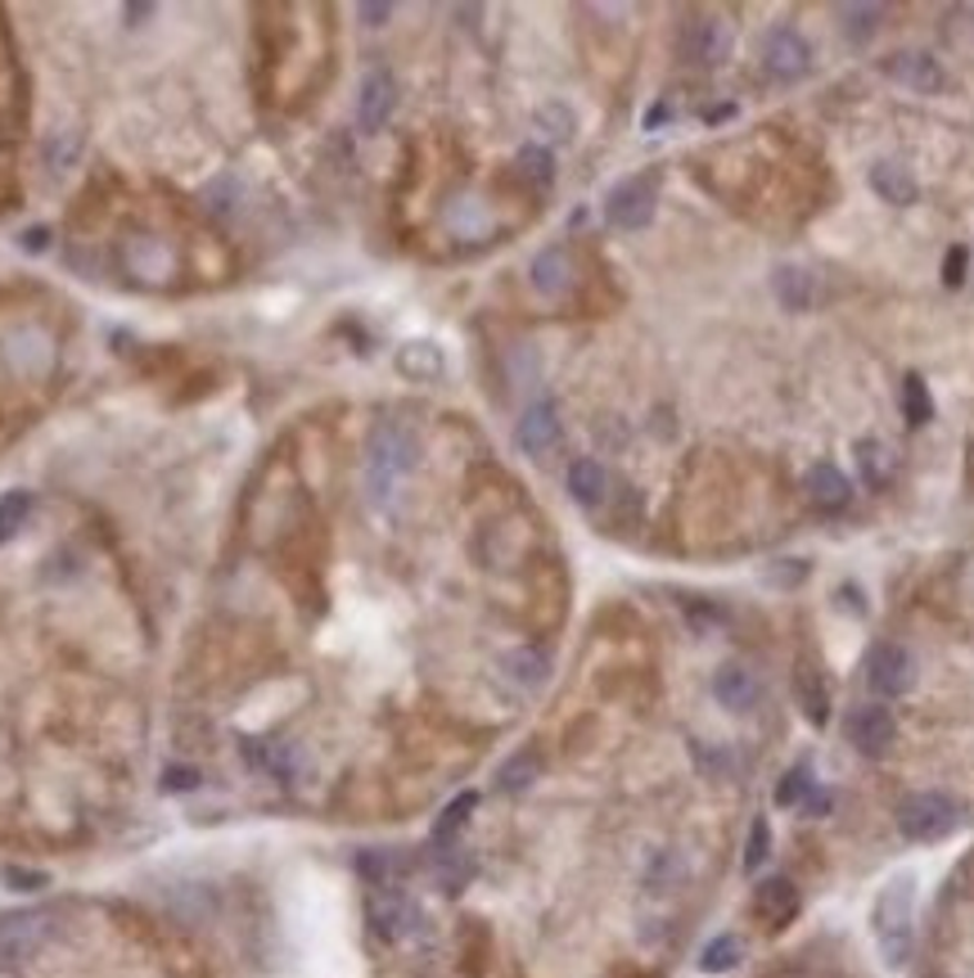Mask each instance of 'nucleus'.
I'll return each mask as SVG.
<instances>
[{
	"label": "nucleus",
	"mask_w": 974,
	"mask_h": 978,
	"mask_svg": "<svg viewBox=\"0 0 974 978\" xmlns=\"http://www.w3.org/2000/svg\"><path fill=\"white\" fill-rule=\"evenodd\" d=\"M912 901H916V879L912 875L889 879L875 897L871 925H875V943H880V956H884L889 969H902L912 956Z\"/></svg>",
	"instance_id": "f257e3e1"
},
{
	"label": "nucleus",
	"mask_w": 974,
	"mask_h": 978,
	"mask_svg": "<svg viewBox=\"0 0 974 978\" xmlns=\"http://www.w3.org/2000/svg\"><path fill=\"white\" fill-rule=\"evenodd\" d=\"M415 456H420V447H415V438L402 429V425H379L371 434V451H366V478H371V497L384 501L397 478L415 469Z\"/></svg>",
	"instance_id": "f03ea898"
},
{
	"label": "nucleus",
	"mask_w": 974,
	"mask_h": 978,
	"mask_svg": "<svg viewBox=\"0 0 974 978\" xmlns=\"http://www.w3.org/2000/svg\"><path fill=\"white\" fill-rule=\"evenodd\" d=\"M54 934L50 911H6L0 916V969L28 965Z\"/></svg>",
	"instance_id": "7ed1b4c3"
},
{
	"label": "nucleus",
	"mask_w": 974,
	"mask_h": 978,
	"mask_svg": "<svg viewBox=\"0 0 974 978\" xmlns=\"http://www.w3.org/2000/svg\"><path fill=\"white\" fill-rule=\"evenodd\" d=\"M655 203H659V176L655 172H637L628 181H618L605 198V217L618 231H641L655 222Z\"/></svg>",
	"instance_id": "20e7f679"
},
{
	"label": "nucleus",
	"mask_w": 974,
	"mask_h": 978,
	"mask_svg": "<svg viewBox=\"0 0 974 978\" xmlns=\"http://www.w3.org/2000/svg\"><path fill=\"white\" fill-rule=\"evenodd\" d=\"M961 825V807L947 794H912L907 803L897 807V829L916 838V844H930V838H943Z\"/></svg>",
	"instance_id": "39448f33"
},
{
	"label": "nucleus",
	"mask_w": 974,
	"mask_h": 978,
	"mask_svg": "<svg viewBox=\"0 0 974 978\" xmlns=\"http://www.w3.org/2000/svg\"><path fill=\"white\" fill-rule=\"evenodd\" d=\"M0 366L19 379H37L54 366V338L41 325H14L10 334H0Z\"/></svg>",
	"instance_id": "423d86ee"
},
{
	"label": "nucleus",
	"mask_w": 974,
	"mask_h": 978,
	"mask_svg": "<svg viewBox=\"0 0 974 978\" xmlns=\"http://www.w3.org/2000/svg\"><path fill=\"white\" fill-rule=\"evenodd\" d=\"M366 920H371V929H375L384 943H402V938H410L415 929L425 925L420 906H415L406 893H397V888H379V893L366 901Z\"/></svg>",
	"instance_id": "0eeeda50"
},
{
	"label": "nucleus",
	"mask_w": 974,
	"mask_h": 978,
	"mask_svg": "<svg viewBox=\"0 0 974 978\" xmlns=\"http://www.w3.org/2000/svg\"><path fill=\"white\" fill-rule=\"evenodd\" d=\"M866 685L875 694H884V699L907 694V685H912V654L902 645H893V641L871 645V654H866Z\"/></svg>",
	"instance_id": "6e6552de"
},
{
	"label": "nucleus",
	"mask_w": 974,
	"mask_h": 978,
	"mask_svg": "<svg viewBox=\"0 0 974 978\" xmlns=\"http://www.w3.org/2000/svg\"><path fill=\"white\" fill-rule=\"evenodd\" d=\"M844 735H849V744H853L858 753L880 757V753H889V744H893L897 726H893V713H889V709L866 704V709H853V713H849Z\"/></svg>",
	"instance_id": "1a4fd4ad"
},
{
	"label": "nucleus",
	"mask_w": 974,
	"mask_h": 978,
	"mask_svg": "<svg viewBox=\"0 0 974 978\" xmlns=\"http://www.w3.org/2000/svg\"><path fill=\"white\" fill-rule=\"evenodd\" d=\"M681 54L690 63H722L731 54V28L722 19H690L681 28Z\"/></svg>",
	"instance_id": "9d476101"
},
{
	"label": "nucleus",
	"mask_w": 974,
	"mask_h": 978,
	"mask_svg": "<svg viewBox=\"0 0 974 978\" xmlns=\"http://www.w3.org/2000/svg\"><path fill=\"white\" fill-rule=\"evenodd\" d=\"M884 73H889L893 82H902V86L921 91V95H934V91H943V86H947V73L939 68V59H934V54H921V50H907V54H889Z\"/></svg>",
	"instance_id": "9b49d317"
},
{
	"label": "nucleus",
	"mask_w": 974,
	"mask_h": 978,
	"mask_svg": "<svg viewBox=\"0 0 974 978\" xmlns=\"http://www.w3.org/2000/svg\"><path fill=\"white\" fill-rule=\"evenodd\" d=\"M393 104H397V86H393L388 68H375V73H366V78H362V95H357V122H362V131H379V126L388 122Z\"/></svg>",
	"instance_id": "f8f14e48"
},
{
	"label": "nucleus",
	"mask_w": 974,
	"mask_h": 978,
	"mask_svg": "<svg viewBox=\"0 0 974 978\" xmlns=\"http://www.w3.org/2000/svg\"><path fill=\"white\" fill-rule=\"evenodd\" d=\"M753 911L768 920L772 929H785V925L799 916V888H794V879H785V875L762 879L758 893H753Z\"/></svg>",
	"instance_id": "ddd939ff"
},
{
	"label": "nucleus",
	"mask_w": 974,
	"mask_h": 978,
	"mask_svg": "<svg viewBox=\"0 0 974 978\" xmlns=\"http://www.w3.org/2000/svg\"><path fill=\"white\" fill-rule=\"evenodd\" d=\"M762 63H768V73L781 78V82H794L808 73V41L794 32V28H777L768 37V54H762Z\"/></svg>",
	"instance_id": "4468645a"
},
{
	"label": "nucleus",
	"mask_w": 974,
	"mask_h": 978,
	"mask_svg": "<svg viewBox=\"0 0 974 978\" xmlns=\"http://www.w3.org/2000/svg\"><path fill=\"white\" fill-rule=\"evenodd\" d=\"M803 492H808V501L821 510V515H834V510H849V501H853V487H849V478L834 469V465H812L808 469V478H803Z\"/></svg>",
	"instance_id": "2eb2a0df"
},
{
	"label": "nucleus",
	"mask_w": 974,
	"mask_h": 978,
	"mask_svg": "<svg viewBox=\"0 0 974 978\" xmlns=\"http://www.w3.org/2000/svg\"><path fill=\"white\" fill-rule=\"evenodd\" d=\"M519 447L528 451V456H546L555 442H560V415H555V406L550 401H537V406H528L524 410V419H519Z\"/></svg>",
	"instance_id": "dca6fc26"
},
{
	"label": "nucleus",
	"mask_w": 974,
	"mask_h": 978,
	"mask_svg": "<svg viewBox=\"0 0 974 978\" xmlns=\"http://www.w3.org/2000/svg\"><path fill=\"white\" fill-rule=\"evenodd\" d=\"M794 699H799V709H803V717L812 726L830 722V690H825V676H821V668L812 659H803L794 668Z\"/></svg>",
	"instance_id": "f3484780"
},
{
	"label": "nucleus",
	"mask_w": 974,
	"mask_h": 978,
	"mask_svg": "<svg viewBox=\"0 0 974 978\" xmlns=\"http://www.w3.org/2000/svg\"><path fill=\"white\" fill-rule=\"evenodd\" d=\"M244 748V757H248V766H257V772H266L271 781H294L298 776V753H294V744H271V740H244L240 744Z\"/></svg>",
	"instance_id": "a211bd4d"
},
{
	"label": "nucleus",
	"mask_w": 974,
	"mask_h": 978,
	"mask_svg": "<svg viewBox=\"0 0 974 978\" xmlns=\"http://www.w3.org/2000/svg\"><path fill=\"white\" fill-rule=\"evenodd\" d=\"M172 266H176L172 248H168L163 240H154V235H141V240L126 244V271H131V275H141V279H168Z\"/></svg>",
	"instance_id": "6ab92c4d"
},
{
	"label": "nucleus",
	"mask_w": 974,
	"mask_h": 978,
	"mask_svg": "<svg viewBox=\"0 0 974 978\" xmlns=\"http://www.w3.org/2000/svg\"><path fill=\"white\" fill-rule=\"evenodd\" d=\"M713 694H718V704H722V709H731V713H749V709L758 704V681H753L749 668L727 663V668L713 676Z\"/></svg>",
	"instance_id": "aec40b11"
},
{
	"label": "nucleus",
	"mask_w": 974,
	"mask_h": 978,
	"mask_svg": "<svg viewBox=\"0 0 974 978\" xmlns=\"http://www.w3.org/2000/svg\"><path fill=\"white\" fill-rule=\"evenodd\" d=\"M871 190H875L884 203H893V207H907V203H916V194H921L916 176L902 167V163H875V167H871Z\"/></svg>",
	"instance_id": "412c9836"
},
{
	"label": "nucleus",
	"mask_w": 974,
	"mask_h": 978,
	"mask_svg": "<svg viewBox=\"0 0 974 978\" xmlns=\"http://www.w3.org/2000/svg\"><path fill=\"white\" fill-rule=\"evenodd\" d=\"M569 492H574V501L578 506H600L605 501V492H609V473H605V465L600 460H591V456H582V460H574L569 465Z\"/></svg>",
	"instance_id": "4be33fe9"
},
{
	"label": "nucleus",
	"mask_w": 974,
	"mask_h": 978,
	"mask_svg": "<svg viewBox=\"0 0 974 978\" xmlns=\"http://www.w3.org/2000/svg\"><path fill=\"white\" fill-rule=\"evenodd\" d=\"M532 289H541L546 298L569 289V253L560 244H550V248H541L532 257Z\"/></svg>",
	"instance_id": "5701e85b"
},
{
	"label": "nucleus",
	"mask_w": 974,
	"mask_h": 978,
	"mask_svg": "<svg viewBox=\"0 0 974 978\" xmlns=\"http://www.w3.org/2000/svg\"><path fill=\"white\" fill-rule=\"evenodd\" d=\"M541 776V757L532 753V748H519L515 757H506L501 762V772H497V789L501 794H524V789H532V781Z\"/></svg>",
	"instance_id": "b1692460"
},
{
	"label": "nucleus",
	"mask_w": 974,
	"mask_h": 978,
	"mask_svg": "<svg viewBox=\"0 0 974 978\" xmlns=\"http://www.w3.org/2000/svg\"><path fill=\"white\" fill-rule=\"evenodd\" d=\"M772 285H777V298H781L790 312H808V307L816 303V285H812V275H808V271H799V266H781Z\"/></svg>",
	"instance_id": "393cba45"
},
{
	"label": "nucleus",
	"mask_w": 974,
	"mask_h": 978,
	"mask_svg": "<svg viewBox=\"0 0 974 978\" xmlns=\"http://www.w3.org/2000/svg\"><path fill=\"white\" fill-rule=\"evenodd\" d=\"M501 668H506L510 681L524 685V690H537V685L550 676V659H546L541 650H528V645H524V650H510V654L501 659Z\"/></svg>",
	"instance_id": "a878e982"
},
{
	"label": "nucleus",
	"mask_w": 974,
	"mask_h": 978,
	"mask_svg": "<svg viewBox=\"0 0 974 978\" xmlns=\"http://www.w3.org/2000/svg\"><path fill=\"white\" fill-rule=\"evenodd\" d=\"M897 406H902V419H907L912 429L930 425V419H934V397H930V384H925L921 375H907V379H902V397H897Z\"/></svg>",
	"instance_id": "bb28decb"
},
{
	"label": "nucleus",
	"mask_w": 974,
	"mask_h": 978,
	"mask_svg": "<svg viewBox=\"0 0 974 978\" xmlns=\"http://www.w3.org/2000/svg\"><path fill=\"white\" fill-rule=\"evenodd\" d=\"M397 370L410 379H438L443 375V353L434 343H406L397 353Z\"/></svg>",
	"instance_id": "cd10ccee"
},
{
	"label": "nucleus",
	"mask_w": 974,
	"mask_h": 978,
	"mask_svg": "<svg viewBox=\"0 0 974 978\" xmlns=\"http://www.w3.org/2000/svg\"><path fill=\"white\" fill-rule=\"evenodd\" d=\"M474 807H478V794L474 789H465L460 798H452L443 812H438V825H434V848H447L452 838L465 829V821L474 816Z\"/></svg>",
	"instance_id": "c85d7f7f"
},
{
	"label": "nucleus",
	"mask_w": 974,
	"mask_h": 978,
	"mask_svg": "<svg viewBox=\"0 0 974 978\" xmlns=\"http://www.w3.org/2000/svg\"><path fill=\"white\" fill-rule=\"evenodd\" d=\"M858 469H862V478H866L871 487H889V478H893V451H889L880 438H862V442H858Z\"/></svg>",
	"instance_id": "c756f323"
},
{
	"label": "nucleus",
	"mask_w": 974,
	"mask_h": 978,
	"mask_svg": "<svg viewBox=\"0 0 974 978\" xmlns=\"http://www.w3.org/2000/svg\"><path fill=\"white\" fill-rule=\"evenodd\" d=\"M740 956H744V943H740L735 934H718V938L700 951V969H704V974H722V969H735Z\"/></svg>",
	"instance_id": "7c9ffc66"
},
{
	"label": "nucleus",
	"mask_w": 974,
	"mask_h": 978,
	"mask_svg": "<svg viewBox=\"0 0 974 978\" xmlns=\"http://www.w3.org/2000/svg\"><path fill=\"white\" fill-rule=\"evenodd\" d=\"M32 492H6L0 497V546H6L23 523H28V515H32Z\"/></svg>",
	"instance_id": "2f4dec72"
},
{
	"label": "nucleus",
	"mask_w": 974,
	"mask_h": 978,
	"mask_svg": "<svg viewBox=\"0 0 974 978\" xmlns=\"http://www.w3.org/2000/svg\"><path fill=\"white\" fill-rule=\"evenodd\" d=\"M515 167H519V176L532 181L537 190H546V185L555 181V163H550V154H546L541 145H524L519 159H515Z\"/></svg>",
	"instance_id": "473e14b6"
},
{
	"label": "nucleus",
	"mask_w": 974,
	"mask_h": 978,
	"mask_svg": "<svg viewBox=\"0 0 974 978\" xmlns=\"http://www.w3.org/2000/svg\"><path fill=\"white\" fill-rule=\"evenodd\" d=\"M880 6H840L834 10V19H840V28L853 37V41H866L871 32H875V23H880Z\"/></svg>",
	"instance_id": "72a5a7b5"
},
{
	"label": "nucleus",
	"mask_w": 974,
	"mask_h": 978,
	"mask_svg": "<svg viewBox=\"0 0 974 978\" xmlns=\"http://www.w3.org/2000/svg\"><path fill=\"white\" fill-rule=\"evenodd\" d=\"M812 789H816V785H812V766L799 762V766H790V772H785V781H781V789H777V803H781V807H803Z\"/></svg>",
	"instance_id": "f704fd0d"
},
{
	"label": "nucleus",
	"mask_w": 974,
	"mask_h": 978,
	"mask_svg": "<svg viewBox=\"0 0 974 978\" xmlns=\"http://www.w3.org/2000/svg\"><path fill=\"white\" fill-rule=\"evenodd\" d=\"M469 879H474V857H465V853H443V857H438V884H443V893L456 897Z\"/></svg>",
	"instance_id": "c9c22d12"
},
{
	"label": "nucleus",
	"mask_w": 974,
	"mask_h": 978,
	"mask_svg": "<svg viewBox=\"0 0 974 978\" xmlns=\"http://www.w3.org/2000/svg\"><path fill=\"white\" fill-rule=\"evenodd\" d=\"M357 870L371 879V884H388V875H397V853H384V848H366L362 857H357Z\"/></svg>",
	"instance_id": "e433bc0d"
},
{
	"label": "nucleus",
	"mask_w": 974,
	"mask_h": 978,
	"mask_svg": "<svg viewBox=\"0 0 974 978\" xmlns=\"http://www.w3.org/2000/svg\"><path fill=\"white\" fill-rule=\"evenodd\" d=\"M768 848H772V825L758 816V821L749 825V844H744V870H758V866H762V857H768Z\"/></svg>",
	"instance_id": "4c0bfd02"
},
{
	"label": "nucleus",
	"mask_w": 974,
	"mask_h": 978,
	"mask_svg": "<svg viewBox=\"0 0 974 978\" xmlns=\"http://www.w3.org/2000/svg\"><path fill=\"white\" fill-rule=\"evenodd\" d=\"M235 194H240V185H235V176H217L213 185H207V194H203V198H207V207H213V213H217V217H226V213H231V207H235Z\"/></svg>",
	"instance_id": "58836bf2"
},
{
	"label": "nucleus",
	"mask_w": 974,
	"mask_h": 978,
	"mask_svg": "<svg viewBox=\"0 0 974 978\" xmlns=\"http://www.w3.org/2000/svg\"><path fill=\"white\" fill-rule=\"evenodd\" d=\"M199 772L194 766H168L163 772V794H190V789H199Z\"/></svg>",
	"instance_id": "ea45409f"
},
{
	"label": "nucleus",
	"mask_w": 974,
	"mask_h": 978,
	"mask_svg": "<svg viewBox=\"0 0 974 978\" xmlns=\"http://www.w3.org/2000/svg\"><path fill=\"white\" fill-rule=\"evenodd\" d=\"M965 266H970V253L956 244V248H947V257H943V285L947 289H961L965 285Z\"/></svg>",
	"instance_id": "a19ab883"
},
{
	"label": "nucleus",
	"mask_w": 974,
	"mask_h": 978,
	"mask_svg": "<svg viewBox=\"0 0 974 978\" xmlns=\"http://www.w3.org/2000/svg\"><path fill=\"white\" fill-rule=\"evenodd\" d=\"M537 118H541V126L550 122V135H555V140H569V135H574V113H569L565 104H546Z\"/></svg>",
	"instance_id": "79ce46f5"
},
{
	"label": "nucleus",
	"mask_w": 974,
	"mask_h": 978,
	"mask_svg": "<svg viewBox=\"0 0 974 978\" xmlns=\"http://www.w3.org/2000/svg\"><path fill=\"white\" fill-rule=\"evenodd\" d=\"M6 884L10 888H19V893H37V888H45L50 884V875H41V870H6Z\"/></svg>",
	"instance_id": "37998d69"
},
{
	"label": "nucleus",
	"mask_w": 974,
	"mask_h": 978,
	"mask_svg": "<svg viewBox=\"0 0 974 978\" xmlns=\"http://www.w3.org/2000/svg\"><path fill=\"white\" fill-rule=\"evenodd\" d=\"M45 244H50V231H45V226H32V231L23 235V248H28V253H41Z\"/></svg>",
	"instance_id": "c03bdc74"
},
{
	"label": "nucleus",
	"mask_w": 974,
	"mask_h": 978,
	"mask_svg": "<svg viewBox=\"0 0 974 978\" xmlns=\"http://www.w3.org/2000/svg\"><path fill=\"white\" fill-rule=\"evenodd\" d=\"M357 14H362V19H366V23H371V28H379V23H384V19H388V14H393V6H362V10H357Z\"/></svg>",
	"instance_id": "a18cd8bd"
},
{
	"label": "nucleus",
	"mask_w": 974,
	"mask_h": 978,
	"mask_svg": "<svg viewBox=\"0 0 974 978\" xmlns=\"http://www.w3.org/2000/svg\"><path fill=\"white\" fill-rule=\"evenodd\" d=\"M659 122H668V104H659V109H650V113H646V131H655Z\"/></svg>",
	"instance_id": "49530a36"
}]
</instances>
